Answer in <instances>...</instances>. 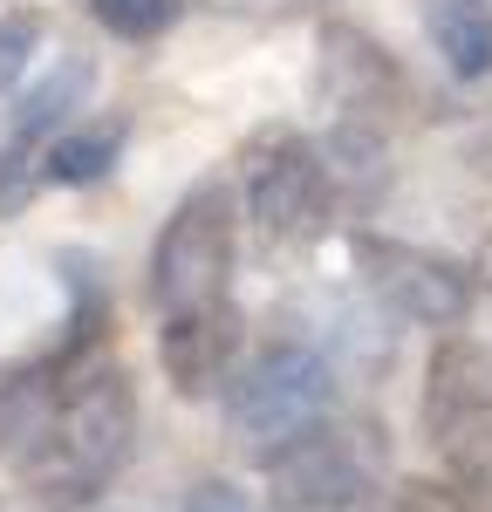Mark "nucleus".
I'll list each match as a JSON object with an SVG mask.
<instances>
[{
  "instance_id": "2",
  "label": "nucleus",
  "mask_w": 492,
  "mask_h": 512,
  "mask_svg": "<svg viewBox=\"0 0 492 512\" xmlns=\"http://www.w3.org/2000/svg\"><path fill=\"white\" fill-rule=\"evenodd\" d=\"M274 512H356L383 478V431L363 417H322L260 458Z\"/></svg>"
},
{
  "instance_id": "9",
  "label": "nucleus",
  "mask_w": 492,
  "mask_h": 512,
  "mask_svg": "<svg viewBox=\"0 0 492 512\" xmlns=\"http://www.w3.org/2000/svg\"><path fill=\"white\" fill-rule=\"evenodd\" d=\"M233 355H240V315H233V301H212V308H192V315H164L158 362H164V376H171L178 396L226 390Z\"/></svg>"
},
{
  "instance_id": "11",
  "label": "nucleus",
  "mask_w": 492,
  "mask_h": 512,
  "mask_svg": "<svg viewBox=\"0 0 492 512\" xmlns=\"http://www.w3.org/2000/svg\"><path fill=\"white\" fill-rule=\"evenodd\" d=\"M424 35L458 82L492 76V0H424Z\"/></svg>"
},
{
  "instance_id": "7",
  "label": "nucleus",
  "mask_w": 492,
  "mask_h": 512,
  "mask_svg": "<svg viewBox=\"0 0 492 512\" xmlns=\"http://www.w3.org/2000/svg\"><path fill=\"white\" fill-rule=\"evenodd\" d=\"M356 267L376 287V301L404 321H424V328H458L472 315V280L465 267H451L445 253H424V246H404V239H356Z\"/></svg>"
},
{
  "instance_id": "12",
  "label": "nucleus",
  "mask_w": 492,
  "mask_h": 512,
  "mask_svg": "<svg viewBox=\"0 0 492 512\" xmlns=\"http://www.w3.org/2000/svg\"><path fill=\"white\" fill-rule=\"evenodd\" d=\"M117 158H123V117L69 123V130L48 144V185H96V178H110Z\"/></svg>"
},
{
  "instance_id": "6",
  "label": "nucleus",
  "mask_w": 492,
  "mask_h": 512,
  "mask_svg": "<svg viewBox=\"0 0 492 512\" xmlns=\"http://www.w3.org/2000/svg\"><path fill=\"white\" fill-rule=\"evenodd\" d=\"M246 212L274 246H315L328 233V219H335L328 158L294 130H267L246 151Z\"/></svg>"
},
{
  "instance_id": "8",
  "label": "nucleus",
  "mask_w": 492,
  "mask_h": 512,
  "mask_svg": "<svg viewBox=\"0 0 492 512\" xmlns=\"http://www.w3.org/2000/svg\"><path fill=\"white\" fill-rule=\"evenodd\" d=\"M89 82H96V69H89L82 55H69V62H55V69L41 76V89L14 110L7 137H0V219H14V212L41 192V178H48V144L69 130V117H76L82 96H89Z\"/></svg>"
},
{
  "instance_id": "15",
  "label": "nucleus",
  "mask_w": 492,
  "mask_h": 512,
  "mask_svg": "<svg viewBox=\"0 0 492 512\" xmlns=\"http://www.w3.org/2000/svg\"><path fill=\"white\" fill-rule=\"evenodd\" d=\"M41 48V14H28V7H14L7 21H0V89L28 69V55Z\"/></svg>"
},
{
  "instance_id": "5",
  "label": "nucleus",
  "mask_w": 492,
  "mask_h": 512,
  "mask_svg": "<svg viewBox=\"0 0 492 512\" xmlns=\"http://www.w3.org/2000/svg\"><path fill=\"white\" fill-rule=\"evenodd\" d=\"M226 280H233V198L226 185H192L151 246V301L158 315H192L226 301Z\"/></svg>"
},
{
  "instance_id": "16",
  "label": "nucleus",
  "mask_w": 492,
  "mask_h": 512,
  "mask_svg": "<svg viewBox=\"0 0 492 512\" xmlns=\"http://www.w3.org/2000/svg\"><path fill=\"white\" fill-rule=\"evenodd\" d=\"M185 512H253V506H246L233 485H219V478H212V485H199V492L185 499Z\"/></svg>"
},
{
  "instance_id": "4",
  "label": "nucleus",
  "mask_w": 492,
  "mask_h": 512,
  "mask_svg": "<svg viewBox=\"0 0 492 512\" xmlns=\"http://www.w3.org/2000/svg\"><path fill=\"white\" fill-rule=\"evenodd\" d=\"M424 431L451 465V485L492 512V355L479 342H438L424 376Z\"/></svg>"
},
{
  "instance_id": "14",
  "label": "nucleus",
  "mask_w": 492,
  "mask_h": 512,
  "mask_svg": "<svg viewBox=\"0 0 492 512\" xmlns=\"http://www.w3.org/2000/svg\"><path fill=\"white\" fill-rule=\"evenodd\" d=\"M376 512H472V499L458 485H445V478H404Z\"/></svg>"
},
{
  "instance_id": "13",
  "label": "nucleus",
  "mask_w": 492,
  "mask_h": 512,
  "mask_svg": "<svg viewBox=\"0 0 492 512\" xmlns=\"http://www.w3.org/2000/svg\"><path fill=\"white\" fill-rule=\"evenodd\" d=\"M110 35H123V41H151V35H164L171 21H178V7L185 0H82Z\"/></svg>"
},
{
  "instance_id": "1",
  "label": "nucleus",
  "mask_w": 492,
  "mask_h": 512,
  "mask_svg": "<svg viewBox=\"0 0 492 512\" xmlns=\"http://www.w3.org/2000/svg\"><path fill=\"white\" fill-rule=\"evenodd\" d=\"M130 444H137V390H130L123 362L76 355L48 431L14 465V478L48 512H76V506H96L117 485V472L130 465Z\"/></svg>"
},
{
  "instance_id": "10",
  "label": "nucleus",
  "mask_w": 492,
  "mask_h": 512,
  "mask_svg": "<svg viewBox=\"0 0 492 512\" xmlns=\"http://www.w3.org/2000/svg\"><path fill=\"white\" fill-rule=\"evenodd\" d=\"M322 96L328 110L349 123V130H376V117L397 103V69L390 55L363 35V28H328L322 35Z\"/></svg>"
},
{
  "instance_id": "3",
  "label": "nucleus",
  "mask_w": 492,
  "mask_h": 512,
  "mask_svg": "<svg viewBox=\"0 0 492 512\" xmlns=\"http://www.w3.org/2000/svg\"><path fill=\"white\" fill-rule=\"evenodd\" d=\"M335 410V369L308 342H267L246 369L226 376V431L240 451L267 458L308 424H322Z\"/></svg>"
}]
</instances>
